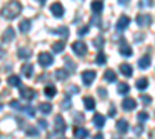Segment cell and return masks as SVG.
Segmentation results:
<instances>
[{
  "label": "cell",
  "instance_id": "cell-1",
  "mask_svg": "<svg viewBox=\"0 0 155 139\" xmlns=\"http://www.w3.org/2000/svg\"><path fill=\"white\" fill-rule=\"evenodd\" d=\"M20 11H22V5L19 2H9L2 8V16L5 19H14L20 14Z\"/></svg>",
  "mask_w": 155,
  "mask_h": 139
},
{
  "label": "cell",
  "instance_id": "cell-2",
  "mask_svg": "<svg viewBox=\"0 0 155 139\" xmlns=\"http://www.w3.org/2000/svg\"><path fill=\"white\" fill-rule=\"evenodd\" d=\"M71 48H73V51H74L78 56H84V54L87 53V45H85L82 40H76V42L71 45Z\"/></svg>",
  "mask_w": 155,
  "mask_h": 139
},
{
  "label": "cell",
  "instance_id": "cell-3",
  "mask_svg": "<svg viewBox=\"0 0 155 139\" xmlns=\"http://www.w3.org/2000/svg\"><path fill=\"white\" fill-rule=\"evenodd\" d=\"M39 64H41L42 67H50L51 64H53V56H51L50 53H41L39 54Z\"/></svg>",
  "mask_w": 155,
  "mask_h": 139
},
{
  "label": "cell",
  "instance_id": "cell-4",
  "mask_svg": "<svg viewBox=\"0 0 155 139\" xmlns=\"http://www.w3.org/2000/svg\"><path fill=\"white\" fill-rule=\"evenodd\" d=\"M95 77H96V73L93 70H87V71L82 73V82L85 85H90V84L95 81Z\"/></svg>",
  "mask_w": 155,
  "mask_h": 139
},
{
  "label": "cell",
  "instance_id": "cell-5",
  "mask_svg": "<svg viewBox=\"0 0 155 139\" xmlns=\"http://www.w3.org/2000/svg\"><path fill=\"white\" fill-rule=\"evenodd\" d=\"M20 97H23L25 100H31L33 97H36V91L33 90V88H20Z\"/></svg>",
  "mask_w": 155,
  "mask_h": 139
},
{
  "label": "cell",
  "instance_id": "cell-6",
  "mask_svg": "<svg viewBox=\"0 0 155 139\" xmlns=\"http://www.w3.org/2000/svg\"><path fill=\"white\" fill-rule=\"evenodd\" d=\"M54 130H56L58 133H64V131L67 130L65 121L62 119V116H56V118H54Z\"/></svg>",
  "mask_w": 155,
  "mask_h": 139
},
{
  "label": "cell",
  "instance_id": "cell-7",
  "mask_svg": "<svg viewBox=\"0 0 155 139\" xmlns=\"http://www.w3.org/2000/svg\"><path fill=\"white\" fill-rule=\"evenodd\" d=\"M137 23L140 25V27H149V25L152 23V17L149 14H140L137 17Z\"/></svg>",
  "mask_w": 155,
  "mask_h": 139
},
{
  "label": "cell",
  "instance_id": "cell-8",
  "mask_svg": "<svg viewBox=\"0 0 155 139\" xmlns=\"http://www.w3.org/2000/svg\"><path fill=\"white\" fill-rule=\"evenodd\" d=\"M129 23H130V19H129L127 16H121V17L118 19V22H116V30H118V31L126 30V28L129 27Z\"/></svg>",
  "mask_w": 155,
  "mask_h": 139
},
{
  "label": "cell",
  "instance_id": "cell-9",
  "mask_svg": "<svg viewBox=\"0 0 155 139\" xmlns=\"http://www.w3.org/2000/svg\"><path fill=\"white\" fill-rule=\"evenodd\" d=\"M73 133H74V137H76V139H85V137L90 134L88 130L84 128V127H74Z\"/></svg>",
  "mask_w": 155,
  "mask_h": 139
},
{
  "label": "cell",
  "instance_id": "cell-10",
  "mask_svg": "<svg viewBox=\"0 0 155 139\" xmlns=\"http://www.w3.org/2000/svg\"><path fill=\"white\" fill-rule=\"evenodd\" d=\"M50 9H51V12H53V16H56V17H62L64 16V6L61 3H58V2L51 5Z\"/></svg>",
  "mask_w": 155,
  "mask_h": 139
},
{
  "label": "cell",
  "instance_id": "cell-11",
  "mask_svg": "<svg viewBox=\"0 0 155 139\" xmlns=\"http://www.w3.org/2000/svg\"><path fill=\"white\" fill-rule=\"evenodd\" d=\"M14 37H16V31L12 30V28H6L5 33H3V36H2V39H3V42H11Z\"/></svg>",
  "mask_w": 155,
  "mask_h": 139
},
{
  "label": "cell",
  "instance_id": "cell-12",
  "mask_svg": "<svg viewBox=\"0 0 155 139\" xmlns=\"http://www.w3.org/2000/svg\"><path fill=\"white\" fill-rule=\"evenodd\" d=\"M135 107H137V100H135V99L127 97V99L123 100V108H124V110H129V111H130V110H134Z\"/></svg>",
  "mask_w": 155,
  "mask_h": 139
},
{
  "label": "cell",
  "instance_id": "cell-13",
  "mask_svg": "<svg viewBox=\"0 0 155 139\" xmlns=\"http://www.w3.org/2000/svg\"><path fill=\"white\" fill-rule=\"evenodd\" d=\"M20 71H22V74L25 76V77H31L33 76V65L31 64H23Z\"/></svg>",
  "mask_w": 155,
  "mask_h": 139
},
{
  "label": "cell",
  "instance_id": "cell-14",
  "mask_svg": "<svg viewBox=\"0 0 155 139\" xmlns=\"http://www.w3.org/2000/svg\"><path fill=\"white\" fill-rule=\"evenodd\" d=\"M93 124H95V127L102 128V127H104V124H106V118L102 115H95L93 116Z\"/></svg>",
  "mask_w": 155,
  "mask_h": 139
},
{
  "label": "cell",
  "instance_id": "cell-15",
  "mask_svg": "<svg viewBox=\"0 0 155 139\" xmlns=\"http://www.w3.org/2000/svg\"><path fill=\"white\" fill-rule=\"evenodd\" d=\"M116 130H118L120 133H126V131L129 130V124H127V121L120 119L118 122H116Z\"/></svg>",
  "mask_w": 155,
  "mask_h": 139
},
{
  "label": "cell",
  "instance_id": "cell-16",
  "mask_svg": "<svg viewBox=\"0 0 155 139\" xmlns=\"http://www.w3.org/2000/svg\"><path fill=\"white\" fill-rule=\"evenodd\" d=\"M30 28H31V22H30L28 19H23V20L20 22V25H19V30H20L22 33H28Z\"/></svg>",
  "mask_w": 155,
  "mask_h": 139
},
{
  "label": "cell",
  "instance_id": "cell-17",
  "mask_svg": "<svg viewBox=\"0 0 155 139\" xmlns=\"http://www.w3.org/2000/svg\"><path fill=\"white\" fill-rule=\"evenodd\" d=\"M138 67L140 68H149L150 67V57L149 56H144V57H141L140 60H138Z\"/></svg>",
  "mask_w": 155,
  "mask_h": 139
},
{
  "label": "cell",
  "instance_id": "cell-18",
  "mask_svg": "<svg viewBox=\"0 0 155 139\" xmlns=\"http://www.w3.org/2000/svg\"><path fill=\"white\" fill-rule=\"evenodd\" d=\"M120 53H121L123 56L129 57V56H132V48L129 46L127 43H121V46H120Z\"/></svg>",
  "mask_w": 155,
  "mask_h": 139
},
{
  "label": "cell",
  "instance_id": "cell-19",
  "mask_svg": "<svg viewBox=\"0 0 155 139\" xmlns=\"http://www.w3.org/2000/svg\"><path fill=\"white\" fill-rule=\"evenodd\" d=\"M64 48H65V42L64 40H59V42H54L53 46H51V49H53L54 53H62Z\"/></svg>",
  "mask_w": 155,
  "mask_h": 139
},
{
  "label": "cell",
  "instance_id": "cell-20",
  "mask_svg": "<svg viewBox=\"0 0 155 139\" xmlns=\"http://www.w3.org/2000/svg\"><path fill=\"white\" fill-rule=\"evenodd\" d=\"M120 71L126 76V77H130V76H132V67L129 65V64H123L120 67Z\"/></svg>",
  "mask_w": 155,
  "mask_h": 139
},
{
  "label": "cell",
  "instance_id": "cell-21",
  "mask_svg": "<svg viewBox=\"0 0 155 139\" xmlns=\"http://www.w3.org/2000/svg\"><path fill=\"white\" fill-rule=\"evenodd\" d=\"M20 77H19V76H14V74H12V76H9V77H8V85H11V87H20Z\"/></svg>",
  "mask_w": 155,
  "mask_h": 139
},
{
  "label": "cell",
  "instance_id": "cell-22",
  "mask_svg": "<svg viewBox=\"0 0 155 139\" xmlns=\"http://www.w3.org/2000/svg\"><path fill=\"white\" fill-rule=\"evenodd\" d=\"M135 85H137L138 90H146L147 85H149V81H147L146 77H141V79H138V81L135 82Z\"/></svg>",
  "mask_w": 155,
  "mask_h": 139
},
{
  "label": "cell",
  "instance_id": "cell-23",
  "mask_svg": "<svg viewBox=\"0 0 155 139\" xmlns=\"http://www.w3.org/2000/svg\"><path fill=\"white\" fill-rule=\"evenodd\" d=\"M104 79H106L107 82H115V81H116L115 71H113V70H106V71H104Z\"/></svg>",
  "mask_w": 155,
  "mask_h": 139
},
{
  "label": "cell",
  "instance_id": "cell-24",
  "mask_svg": "<svg viewBox=\"0 0 155 139\" xmlns=\"http://www.w3.org/2000/svg\"><path fill=\"white\" fill-rule=\"evenodd\" d=\"M39 110H41L44 115H50V111L53 110V105L48 104V102H42L41 105H39Z\"/></svg>",
  "mask_w": 155,
  "mask_h": 139
},
{
  "label": "cell",
  "instance_id": "cell-25",
  "mask_svg": "<svg viewBox=\"0 0 155 139\" xmlns=\"http://www.w3.org/2000/svg\"><path fill=\"white\" fill-rule=\"evenodd\" d=\"M92 11L95 12V14H99V12L102 11V8H104V3L102 2H92Z\"/></svg>",
  "mask_w": 155,
  "mask_h": 139
},
{
  "label": "cell",
  "instance_id": "cell-26",
  "mask_svg": "<svg viewBox=\"0 0 155 139\" xmlns=\"http://www.w3.org/2000/svg\"><path fill=\"white\" fill-rule=\"evenodd\" d=\"M17 56H19L20 59H30V57H31V51H30V49H25V48H19Z\"/></svg>",
  "mask_w": 155,
  "mask_h": 139
},
{
  "label": "cell",
  "instance_id": "cell-27",
  "mask_svg": "<svg viewBox=\"0 0 155 139\" xmlns=\"http://www.w3.org/2000/svg\"><path fill=\"white\" fill-rule=\"evenodd\" d=\"M56 87L54 85H47L45 87V96H48V97H53V96H56Z\"/></svg>",
  "mask_w": 155,
  "mask_h": 139
},
{
  "label": "cell",
  "instance_id": "cell-28",
  "mask_svg": "<svg viewBox=\"0 0 155 139\" xmlns=\"http://www.w3.org/2000/svg\"><path fill=\"white\" fill-rule=\"evenodd\" d=\"M84 105L87 110H93L95 108V99L93 97H85L84 99Z\"/></svg>",
  "mask_w": 155,
  "mask_h": 139
},
{
  "label": "cell",
  "instance_id": "cell-29",
  "mask_svg": "<svg viewBox=\"0 0 155 139\" xmlns=\"http://www.w3.org/2000/svg\"><path fill=\"white\" fill-rule=\"evenodd\" d=\"M54 76H56V79H58V81H64V79H67V76H68V74H67L65 70H61V68H59V70H56Z\"/></svg>",
  "mask_w": 155,
  "mask_h": 139
},
{
  "label": "cell",
  "instance_id": "cell-30",
  "mask_svg": "<svg viewBox=\"0 0 155 139\" xmlns=\"http://www.w3.org/2000/svg\"><path fill=\"white\" fill-rule=\"evenodd\" d=\"M129 85L127 84H124V82H121V84H118V93L120 94H126V93H129Z\"/></svg>",
  "mask_w": 155,
  "mask_h": 139
},
{
  "label": "cell",
  "instance_id": "cell-31",
  "mask_svg": "<svg viewBox=\"0 0 155 139\" xmlns=\"http://www.w3.org/2000/svg\"><path fill=\"white\" fill-rule=\"evenodd\" d=\"M96 64H98V65H104V64H106V56H104V53L99 51V53L96 54Z\"/></svg>",
  "mask_w": 155,
  "mask_h": 139
},
{
  "label": "cell",
  "instance_id": "cell-32",
  "mask_svg": "<svg viewBox=\"0 0 155 139\" xmlns=\"http://www.w3.org/2000/svg\"><path fill=\"white\" fill-rule=\"evenodd\" d=\"M70 107H71V100H70V97H65V99L61 102V108H62V110H68Z\"/></svg>",
  "mask_w": 155,
  "mask_h": 139
},
{
  "label": "cell",
  "instance_id": "cell-33",
  "mask_svg": "<svg viewBox=\"0 0 155 139\" xmlns=\"http://www.w3.org/2000/svg\"><path fill=\"white\" fill-rule=\"evenodd\" d=\"M93 45L96 46V48H102V46H104V39H102V37H96V39L93 40Z\"/></svg>",
  "mask_w": 155,
  "mask_h": 139
},
{
  "label": "cell",
  "instance_id": "cell-34",
  "mask_svg": "<svg viewBox=\"0 0 155 139\" xmlns=\"http://www.w3.org/2000/svg\"><path fill=\"white\" fill-rule=\"evenodd\" d=\"M138 119L140 121H147L149 119V113L147 111H140L138 113Z\"/></svg>",
  "mask_w": 155,
  "mask_h": 139
},
{
  "label": "cell",
  "instance_id": "cell-35",
  "mask_svg": "<svg viewBox=\"0 0 155 139\" xmlns=\"http://www.w3.org/2000/svg\"><path fill=\"white\" fill-rule=\"evenodd\" d=\"M9 105H11L12 108H16V110H22V108H23V107L20 105V102H19V100H14V99H12L11 102H9Z\"/></svg>",
  "mask_w": 155,
  "mask_h": 139
},
{
  "label": "cell",
  "instance_id": "cell-36",
  "mask_svg": "<svg viewBox=\"0 0 155 139\" xmlns=\"http://www.w3.org/2000/svg\"><path fill=\"white\" fill-rule=\"evenodd\" d=\"M140 99H141V102H143L144 105H147V104H150V102H152V97H150V96H144V94H143Z\"/></svg>",
  "mask_w": 155,
  "mask_h": 139
},
{
  "label": "cell",
  "instance_id": "cell-37",
  "mask_svg": "<svg viewBox=\"0 0 155 139\" xmlns=\"http://www.w3.org/2000/svg\"><path fill=\"white\" fill-rule=\"evenodd\" d=\"M23 110L27 111V115H28V116H31V118L34 116V111H36V110H34L33 107H23Z\"/></svg>",
  "mask_w": 155,
  "mask_h": 139
},
{
  "label": "cell",
  "instance_id": "cell-38",
  "mask_svg": "<svg viewBox=\"0 0 155 139\" xmlns=\"http://www.w3.org/2000/svg\"><path fill=\"white\" fill-rule=\"evenodd\" d=\"M53 33H58V34H62L64 33V36H68V30L67 28H59V30H53Z\"/></svg>",
  "mask_w": 155,
  "mask_h": 139
},
{
  "label": "cell",
  "instance_id": "cell-39",
  "mask_svg": "<svg viewBox=\"0 0 155 139\" xmlns=\"http://www.w3.org/2000/svg\"><path fill=\"white\" fill-rule=\"evenodd\" d=\"M27 133H28L30 136H37V134H39V133H37V130H36V128H33V127H28V128H27Z\"/></svg>",
  "mask_w": 155,
  "mask_h": 139
},
{
  "label": "cell",
  "instance_id": "cell-40",
  "mask_svg": "<svg viewBox=\"0 0 155 139\" xmlns=\"http://www.w3.org/2000/svg\"><path fill=\"white\" fill-rule=\"evenodd\" d=\"M115 115H116V110H115V107L112 105V107H110V110H109V116H110V118H113Z\"/></svg>",
  "mask_w": 155,
  "mask_h": 139
},
{
  "label": "cell",
  "instance_id": "cell-41",
  "mask_svg": "<svg viewBox=\"0 0 155 139\" xmlns=\"http://www.w3.org/2000/svg\"><path fill=\"white\" fill-rule=\"evenodd\" d=\"M141 131H143V127H141V125H138V127L134 128V133L135 134H141Z\"/></svg>",
  "mask_w": 155,
  "mask_h": 139
},
{
  "label": "cell",
  "instance_id": "cell-42",
  "mask_svg": "<svg viewBox=\"0 0 155 139\" xmlns=\"http://www.w3.org/2000/svg\"><path fill=\"white\" fill-rule=\"evenodd\" d=\"M68 91H70V93H74V94H76V93H79V88H78L76 85H73V87H70V90H68Z\"/></svg>",
  "mask_w": 155,
  "mask_h": 139
},
{
  "label": "cell",
  "instance_id": "cell-43",
  "mask_svg": "<svg viewBox=\"0 0 155 139\" xmlns=\"http://www.w3.org/2000/svg\"><path fill=\"white\" fill-rule=\"evenodd\" d=\"M85 33H88V27H84V28H81L79 31H78V34H79V36H82V34H85Z\"/></svg>",
  "mask_w": 155,
  "mask_h": 139
},
{
  "label": "cell",
  "instance_id": "cell-44",
  "mask_svg": "<svg viewBox=\"0 0 155 139\" xmlns=\"http://www.w3.org/2000/svg\"><path fill=\"white\" fill-rule=\"evenodd\" d=\"M39 125H41L42 128H47V127H48V125H47V122H45L44 119H39Z\"/></svg>",
  "mask_w": 155,
  "mask_h": 139
},
{
  "label": "cell",
  "instance_id": "cell-45",
  "mask_svg": "<svg viewBox=\"0 0 155 139\" xmlns=\"http://www.w3.org/2000/svg\"><path fill=\"white\" fill-rule=\"evenodd\" d=\"M98 93H99V94H101L102 97H104V96L107 94V93H106V90H104V88H99V90H98Z\"/></svg>",
  "mask_w": 155,
  "mask_h": 139
},
{
  "label": "cell",
  "instance_id": "cell-46",
  "mask_svg": "<svg viewBox=\"0 0 155 139\" xmlns=\"http://www.w3.org/2000/svg\"><path fill=\"white\" fill-rule=\"evenodd\" d=\"M102 137H104L102 134H95V136H93V139H102Z\"/></svg>",
  "mask_w": 155,
  "mask_h": 139
},
{
  "label": "cell",
  "instance_id": "cell-47",
  "mask_svg": "<svg viewBox=\"0 0 155 139\" xmlns=\"http://www.w3.org/2000/svg\"><path fill=\"white\" fill-rule=\"evenodd\" d=\"M3 56H5V53H3V49L0 48V57H3Z\"/></svg>",
  "mask_w": 155,
  "mask_h": 139
},
{
  "label": "cell",
  "instance_id": "cell-48",
  "mask_svg": "<svg viewBox=\"0 0 155 139\" xmlns=\"http://www.w3.org/2000/svg\"><path fill=\"white\" fill-rule=\"evenodd\" d=\"M61 139H67V137H61Z\"/></svg>",
  "mask_w": 155,
  "mask_h": 139
}]
</instances>
